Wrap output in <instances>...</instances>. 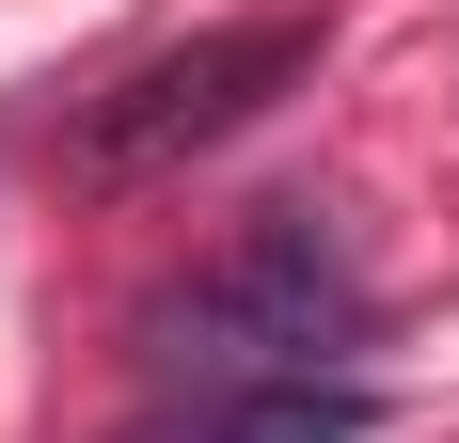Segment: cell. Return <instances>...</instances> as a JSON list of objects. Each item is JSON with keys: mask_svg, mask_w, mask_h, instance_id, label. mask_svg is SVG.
<instances>
[{"mask_svg": "<svg viewBox=\"0 0 459 443\" xmlns=\"http://www.w3.org/2000/svg\"><path fill=\"white\" fill-rule=\"evenodd\" d=\"M365 428H380V396H365V380H270V396L206 412L190 443H365Z\"/></svg>", "mask_w": 459, "mask_h": 443, "instance_id": "obj_3", "label": "cell"}, {"mask_svg": "<svg viewBox=\"0 0 459 443\" xmlns=\"http://www.w3.org/2000/svg\"><path fill=\"white\" fill-rule=\"evenodd\" d=\"M365 269H349V222L333 206H254L222 254L190 269L175 301L143 317V364H159V396H190V428L238 396H270V380H333V364L365 349Z\"/></svg>", "mask_w": 459, "mask_h": 443, "instance_id": "obj_1", "label": "cell"}, {"mask_svg": "<svg viewBox=\"0 0 459 443\" xmlns=\"http://www.w3.org/2000/svg\"><path fill=\"white\" fill-rule=\"evenodd\" d=\"M301 64H317V16H222V32L159 48V64H127V80L95 95V111H80V159H95V175H175V159L238 143Z\"/></svg>", "mask_w": 459, "mask_h": 443, "instance_id": "obj_2", "label": "cell"}]
</instances>
